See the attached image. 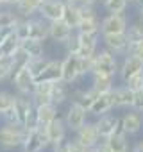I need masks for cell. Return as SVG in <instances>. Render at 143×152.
<instances>
[{
	"label": "cell",
	"mask_w": 143,
	"mask_h": 152,
	"mask_svg": "<svg viewBox=\"0 0 143 152\" xmlns=\"http://www.w3.org/2000/svg\"><path fill=\"white\" fill-rule=\"evenodd\" d=\"M75 31L77 32H82V34H100V18L95 16V18L81 20V23L77 25Z\"/></svg>",
	"instance_id": "obj_31"
},
{
	"label": "cell",
	"mask_w": 143,
	"mask_h": 152,
	"mask_svg": "<svg viewBox=\"0 0 143 152\" xmlns=\"http://www.w3.org/2000/svg\"><path fill=\"white\" fill-rule=\"evenodd\" d=\"M88 152H97V150H95V148H90V150H88Z\"/></svg>",
	"instance_id": "obj_57"
},
{
	"label": "cell",
	"mask_w": 143,
	"mask_h": 152,
	"mask_svg": "<svg viewBox=\"0 0 143 152\" xmlns=\"http://www.w3.org/2000/svg\"><path fill=\"white\" fill-rule=\"evenodd\" d=\"M75 140H77L81 145H84L88 150H90V148H95V147L102 141V138H100V134H98V131H97L95 122H86L79 131H75Z\"/></svg>",
	"instance_id": "obj_7"
},
{
	"label": "cell",
	"mask_w": 143,
	"mask_h": 152,
	"mask_svg": "<svg viewBox=\"0 0 143 152\" xmlns=\"http://www.w3.org/2000/svg\"><path fill=\"white\" fill-rule=\"evenodd\" d=\"M0 57H4V54H2V50H0Z\"/></svg>",
	"instance_id": "obj_58"
},
{
	"label": "cell",
	"mask_w": 143,
	"mask_h": 152,
	"mask_svg": "<svg viewBox=\"0 0 143 152\" xmlns=\"http://www.w3.org/2000/svg\"><path fill=\"white\" fill-rule=\"evenodd\" d=\"M20 43H22V41L18 39V36H16V34H15V31H13L6 39L0 41V50H2V54H4V56H9V57H11V56L20 48Z\"/></svg>",
	"instance_id": "obj_33"
},
{
	"label": "cell",
	"mask_w": 143,
	"mask_h": 152,
	"mask_svg": "<svg viewBox=\"0 0 143 152\" xmlns=\"http://www.w3.org/2000/svg\"><path fill=\"white\" fill-rule=\"evenodd\" d=\"M11 59H13V73L16 72V70H20V68H23V66H27V61H29V56L22 50V47L11 56Z\"/></svg>",
	"instance_id": "obj_39"
},
{
	"label": "cell",
	"mask_w": 143,
	"mask_h": 152,
	"mask_svg": "<svg viewBox=\"0 0 143 152\" xmlns=\"http://www.w3.org/2000/svg\"><path fill=\"white\" fill-rule=\"evenodd\" d=\"M125 36H127V41H129V43L143 41V20L138 18L136 22L129 23V25H127V31H125Z\"/></svg>",
	"instance_id": "obj_32"
},
{
	"label": "cell",
	"mask_w": 143,
	"mask_h": 152,
	"mask_svg": "<svg viewBox=\"0 0 143 152\" xmlns=\"http://www.w3.org/2000/svg\"><path fill=\"white\" fill-rule=\"evenodd\" d=\"M22 152H25V150H22Z\"/></svg>",
	"instance_id": "obj_62"
},
{
	"label": "cell",
	"mask_w": 143,
	"mask_h": 152,
	"mask_svg": "<svg viewBox=\"0 0 143 152\" xmlns=\"http://www.w3.org/2000/svg\"><path fill=\"white\" fill-rule=\"evenodd\" d=\"M143 72V61L138 59V57H132V56H125L122 64L118 66V77L122 83H127L132 75Z\"/></svg>",
	"instance_id": "obj_13"
},
{
	"label": "cell",
	"mask_w": 143,
	"mask_h": 152,
	"mask_svg": "<svg viewBox=\"0 0 143 152\" xmlns=\"http://www.w3.org/2000/svg\"><path fill=\"white\" fill-rule=\"evenodd\" d=\"M95 150H97V152H113V150L109 148V145L106 143V140H102V141L95 147Z\"/></svg>",
	"instance_id": "obj_49"
},
{
	"label": "cell",
	"mask_w": 143,
	"mask_h": 152,
	"mask_svg": "<svg viewBox=\"0 0 143 152\" xmlns=\"http://www.w3.org/2000/svg\"><path fill=\"white\" fill-rule=\"evenodd\" d=\"M107 13H125L129 2L127 0H100Z\"/></svg>",
	"instance_id": "obj_38"
},
{
	"label": "cell",
	"mask_w": 143,
	"mask_h": 152,
	"mask_svg": "<svg viewBox=\"0 0 143 152\" xmlns=\"http://www.w3.org/2000/svg\"><path fill=\"white\" fill-rule=\"evenodd\" d=\"M125 84H127L132 91H141V90H143V72L132 75V77H131Z\"/></svg>",
	"instance_id": "obj_42"
},
{
	"label": "cell",
	"mask_w": 143,
	"mask_h": 152,
	"mask_svg": "<svg viewBox=\"0 0 143 152\" xmlns=\"http://www.w3.org/2000/svg\"><path fill=\"white\" fill-rule=\"evenodd\" d=\"M66 47V54H77L79 52V38H77V31L70 36V39L64 43Z\"/></svg>",
	"instance_id": "obj_44"
},
{
	"label": "cell",
	"mask_w": 143,
	"mask_h": 152,
	"mask_svg": "<svg viewBox=\"0 0 143 152\" xmlns=\"http://www.w3.org/2000/svg\"><path fill=\"white\" fill-rule=\"evenodd\" d=\"M43 4L45 0H20L15 6V11L22 18H32V16H38V11Z\"/></svg>",
	"instance_id": "obj_23"
},
{
	"label": "cell",
	"mask_w": 143,
	"mask_h": 152,
	"mask_svg": "<svg viewBox=\"0 0 143 152\" xmlns=\"http://www.w3.org/2000/svg\"><path fill=\"white\" fill-rule=\"evenodd\" d=\"M66 4H72V6H81V0H64Z\"/></svg>",
	"instance_id": "obj_53"
},
{
	"label": "cell",
	"mask_w": 143,
	"mask_h": 152,
	"mask_svg": "<svg viewBox=\"0 0 143 152\" xmlns=\"http://www.w3.org/2000/svg\"><path fill=\"white\" fill-rule=\"evenodd\" d=\"M141 129H143L141 113L129 109L127 113H123V116H120V131H123L127 136H136L141 132Z\"/></svg>",
	"instance_id": "obj_9"
},
{
	"label": "cell",
	"mask_w": 143,
	"mask_h": 152,
	"mask_svg": "<svg viewBox=\"0 0 143 152\" xmlns=\"http://www.w3.org/2000/svg\"><path fill=\"white\" fill-rule=\"evenodd\" d=\"M127 2H129V4H131V2H139V0H127Z\"/></svg>",
	"instance_id": "obj_56"
},
{
	"label": "cell",
	"mask_w": 143,
	"mask_h": 152,
	"mask_svg": "<svg viewBox=\"0 0 143 152\" xmlns=\"http://www.w3.org/2000/svg\"><path fill=\"white\" fill-rule=\"evenodd\" d=\"M57 81H63V61L48 59L43 72L36 77V83H57Z\"/></svg>",
	"instance_id": "obj_12"
},
{
	"label": "cell",
	"mask_w": 143,
	"mask_h": 152,
	"mask_svg": "<svg viewBox=\"0 0 143 152\" xmlns=\"http://www.w3.org/2000/svg\"><path fill=\"white\" fill-rule=\"evenodd\" d=\"M13 107H15V95L9 91L0 90V118L4 115H7Z\"/></svg>",
	"instance_id": "obj_35"
},
{
	"label": "cell",
	"mask_w": 143,
	"mask_h": 152,
	"mask_svg": "<svg viewBox=\"0 0 143 152\" xmlns=\"http://www.w3.org/2000/svg\"><path fill=\"white\" fill-rule=\"evenodd\" d=\"M91 59L93 57H81L79 56V77H86L91 73Z\"/></svg>",
	"instance_id": "obj_43"
},
{
	"label": "cell",
	"mask_w": 143,
	"mask_h": 152,
	"mask_svg": "<svg viewBox=\"0 0 143 152\" xmlns=\"http://www.w3.org/2000/svg\"><path fill=\"white\" fill-rule=\"evenodd\" d=\"M127 16L123 13H109L100 20V36L107 34H123L127 31Z\"/></svg>",
	"instance_id": "obj_4"
},
{
	"label": "cell",
	"mask_w": 143,
	"mask_h": 152,
	"mask_svg": "<svg viewBox=\"0 0 143 152\" xmlns=\"http://www.w3.org/2000/svg\"><path fill=\"white\" fill-rule=\"evenodd\" d=\"M77 38H79V52H77V56H81V57H93L95 52L98 50L100 34H82V32H77Z\"/></svg>",
	"instance_id": "obj_15"
},
{
	"label": "cell",
	"mask_w": 143,
	"mask_h": 152,
	"mask_svg": "<svg viewBox=\"0 0 143 152\" xmlns=\"http://www.w3.org/2000/svg\"><path fill=\"white\" fill-rule=\"evenodd\" d=\"M50 99L54 106H61L70 99V84H66L64 81H57L52 83V91H50Z\"/></svg>",
	"instance_id": "obj_25"
},
{
	"label": "cell",
	"mask_w": 143,
	"mask_h": 152,
	"mask_svg": "<svg viewBox=\"0 0 143 152\" xmlns=\"http://www.w3.org/2000/svg\"><path fill=\"white\" fill-rule=\"evenodd\" d=\"M45 129H47V136H48L50 147L55 145V143H59V141H63L66 138V132H68L66 124H64V118H61V116H57L48 125H45Z\"/></svg>",
	"instance_id": "obj_21"
},
{
	"label": "cell",
	"mask_w": 143,
	"mask_h": 152,
	"mask_svg": "<svg viewBox=\"0 0 143 152\" xmlns=\"http://www.w3.org/2000/svg\"><path fill=\"white\" fill-rule=\"evenodd\" d=\"M15 34L18 36L20 41H23V39L29 38V18H22V20L16 23V27H15Z\"/></svg>",
	"instance_id": "obj_40"
},
{
	"label": "cell",
	"mask_w": 143,
	"mask_h": 152,
	"mask_svg": "<svg viewBox=\"0 0 143 152\" xmlns=\"http://www.w3.org/2000/svg\"><path fill=\"white\" fill-rule=\"evenodd\" d=\"M111 97H113V109H131L132 107L134 91L125 83L115 86L111 90Z\"/></svg>",
	"instance_id": "obj_8"
},
{
	"label": "cell",
	"mask_w": 143,
	"mask_h": 152,
	"mask_svg": "<svg viewBox=\"0 0 143 152\" xmlns=\"http://www.w3.org/2000/svg\"><path fill=\"white\" fill-rule=\"evenodd\" d=\"M139 18L143 20V4H139Z\"/></svg>",
	"instance_id": "obj_54"
},
{
	"label": "cell",
	"mask_w": 143,
	"mask_h": 152,
	"mask_svg": "<svg viewBox=\"0 0 143 152\" xmlns=\"http://www.w3.org/2000/svg\"><path fill=\"white\" fill-rule=\"evenodd\" d=\"M98 2H100V0H81V6H95Z\"/></svg>",
	"instance_id": "obj_51"
},
{
	"label": "cell",
	"mask_w": 143,
	"mask_h": 152,
	"mask_svg": "<svg viewBox=\"0 0 143 152\" xmlns=\"http://www.w3.org/2000/svg\"><path fill=\"white\" fill-rule=\"evenodd\" d=\"M6 6V0H0V7H4Z\"/></svg>",
	"instance_id": "obj_55"
},
{
	"label": "cell",
	"mask_w": 143,
	"mask_h": 152,
	"mask_svg": "<svg viewBox=\"0 0 143 152\" xmlns=\"http://www.w3.org/2000/svg\"><path fill=\"white\" fill-rule=\"evenodd\" d=\"M47 63H48V59H47L45 56H43V57H31V59L27 61V68H29V72L32 73L34 79L43 72V68L47 66Z\"/></svg>",
	"instance_id": "obj_36"
},
{
	"label": "cell",
	"mask_w": 143,
	"mask_h": 152,
	"mask_svg": "<svg viewBox=\"0 0 143 152\" xmlns=\"http://www.w3.org/2000/svg\"><path fill=\"white\" fill-rule=\"evenodd\" d=\"M109 111H113V97H111V91H107V93H98V95L95 97L93 104H91L90 109H88V113H90L91 116H95V118H98V116H102V115H106V113H109Z\"/></svg>",
	"instance_id": "obj_18"
},
{
	"label": "cell",
	"mask_w": 143,
	"mask_h": 152,
	"mask_svg": "<svg viewBox=\"0 0 143 152\" xmlns=\"http://www.w3.org/2000/svg\"><path fill=\"white\" fill-rule=\"evenodd\" d=\"M68 152H88V148L84 147V145H81L75 138L74 140H68Z\"/></svg>",
	"instance_id": "obj_46"
},
{
	"label": "cell",
	"mask_w": 143,
	"mask_h": 152,
	"mask_svg": "<svg viewBox=\"0 0 143 152\" xmlns=\"http://www.w3.org/2000/svg\"><path fill=\"white\" fill-rule=\"evenodd\" d=\"M74 32H75V31L72 29L68 23H64L63 20L48 22V39H52V41H55V43L64 45Z\"/></svg>",
	"instance_id": "obj_14"
},
{
	"label": "cell",
	"mask_w": 143,
	"mask_h": 152,
	"mask_svg": "<svg viewBox=\"0 0 143 152\" xmlns=\"http://www.w3.org/2000/svg\"><path fill=\"white\" fill-rule=\"evenodd\" d=\"M64 7H66L64 0H45V4L39 7L38 15L47 22H57V20H63Z\"/></svg>",
	"instance_id": "obj_11"
},
{
	"label": "cell",
	"mask_w": 143,
	"mask_h": 152,
	"mask_svg": "<svg viewBox=\"0 0 143 152\" xmlns=\"http://www.w3.org/2000/svg\"><path fill=\"white\" fill-rule=\"evenodd\" d=\"M132 152H143V140H139V141H136V145H134V148H132Z\"/></svg>",
	"instance_id": "obj_50"
},
{
	"label": "cell",
	"mask_w": 143,
	"mask_h": 152,
	"mask_svg": "<svg viewBox=\"0 0 143 152\" xmlns=\"http://www.w3.org/2000/svg\"><path fill=\"white\" fill-rule=\"evenodd\" d=\"M139 4H143V0H139Z\"/></svg>",
	"instance_id": "obj_59"
},
{
	"label": "cell",
	"mask_w": 143,
	"mask_h": 152,
	"mask_svg": "<svg viewBox=\"0 0 143 152\" xmlns=\"http://www.w3.org/2000/svg\"><path fill=\"white\" fill-rule=\"evenodd\" d=\"M18 2H20V0H6V6H11V7H15Z\"/></svg>",
	"instance_id": "obj_52"
},
{
	"label": "cell",
	"mask_w": 143,
	"mask_h": 152,
	"mask_svg": "<svg viewBox=\"0 0 143 152\" xmlns=\"http://www.w3.org/2000/svg\"><path fill=\"white\" fill-rule=\"evenodd\" d=\"M0 11H2V7H0Z\"/></svg>",
	"instance_id": "obj_61"
},
{
	"label": "cell",
	"mask_w": 143,
	"mask_h": 152,
	"mask_svg": "<svg viewBox=\"0 0 143 152\" xmlns=\"http://www.w3.org/2000/svg\"><path fill=\"white\" fill-rule=\"evenodd\" d=\"M50 91H52V83H36V84H34V90H32V93H31L32 104H34V106H41V104L52 102Z\"/></svg>",
	"instance_id": "obj_22"
},
{
	"label": "cell",
	"mask_w": 143,
	"mask_h": 152,
	"mask_svg": "<svg viewBox=\"0 0 143 152\" xmlns=\"http://www.w3.org/2000/svg\"><path fill=\"white\" fill-rule=\"evenodd\" d=\"M118 59L116 54L109 52L107 48H100L95 52L91 59V73L90 75H118Z\"/></svg>",
	"instance_id": "obj_2"
},
{
	"label": "cell",
	"mask_w": 143,
	"mask_h": 152,
	"mask_svg": "<svg viewBox=\"0 0 143 152\" xmlns=\"http://www.w3.org/2000/svg\"><path fill=\"white\" fill-rule=\"evenodd\" d=\"M102 38V43H104V48H107L109 52L113 54H123L125 56V50H127V36L125 32L123 34H107V36H100Z\"/></svg>",
	"instance_id": "obj_20"
},
{
	"label": "cell",
	"mask_w": 143,
	"mask_h": 152,
	"mask_svg": "<svg viewBox=\"0 0 143 152\" xmlns=\"http://www.w3.org/2000/svg\"><path fill=\"white\" fill-rule=\"evenodd\" d=\"M13 77V59L9 56L0 57V83Z\"/></svg>",
	"instance_id": "obj_37"
},
{
	"label": "cell",
	"mask_w": 143,
	"mask_h": 152,
	"mask_svg": "<svg viewBox=\"0 0 143 152\" xmlns=\"http://www.w3.org/2000/svg\"><path fill=\"white\" fill-rule=\"evenodd\" d=\"M88 115H90L88 109H84V107H81V106H77V104L72 102V104L68 106L66 113H64V124H66V129H68L70 132L79 131V129L88 122Z\"/></svg>",
	"instance_id": "obj_5"
},
{
	"label": "cell",
	"mask_w": 143,
	"mask_h": 152,
	"mask_svg": "<svg viewBox=\"0 0 143 152\" xmlns=\"http://www.w3.org/2000/svg\"><path fill=\"white\" fill-rule=\"evenodd\" d=\"M63 61V81L66 84H74L79 79V56L77 54H66Z\"/></svg>",
	"instance_id": "obj_17"
},
{
	"label": "cell",
	"mask_w": 143,
	"mask_h": 152,
	"mask_svg": "<svg viewBox=\"0 0 143 152\" xmlns=\"http://www.w3.org/2000/svg\"><path fill=\"white\" fill-rule=\"evenodd\" d=\"M131 109H134L138 113L143 111V90L141 91H134V100H132V107Z\"/></svg>",
	"instance_id": "obj_45"
},
{
	"label": "cell",
	"mask_w": 143,
	"mask_h": 152,
	"mask_svg": "<svg viewBox=\"0 0 143 152\" xmlns=\"http://www.w3.org/2000/svg\"><path fill=\"white\" fill-rule=\"evenodd\" d=\"M129 136L123 131H116L115 134H111L109 138H106V143L109 145V148L113 152H129Z\"/></svg>",
	"instance_id": "obj_27"
},
{
	"label": "cell",
	"mask_w": 143,
	"mask_h": 152,
	"mask_svg": "<svg viewBox=\"0 0 143 152\" xmlns=\"http://www.w3.org/2000/svg\"><path fill=\"white\" fill-rule=\"evenodd\" d=\"M22 20V16L16 13V11H9V9H2L0 11V27H9V29H15L16 23Z\"/></svg>",
	"instance_id": "obj_34"
},
{
	"label": "cell",
	"mask_w": 143,
	"mask_h": 152,
	"mask_svg": "<svg viewBox=\"0 0 143 152\" xmlns=\"http://www.w3.org/2000/svg\"><path fill=\"white\" fill-rule=\"evenodd\" d=\"M25 127L16 122H2L0 125V148L2 150H22L25 141Z\"/></svg>",
	"instance_id": "obj_1"
},
{
	"label": "cell",
	"mask_w": 143,
	"mask_h": 152,
	"mask_svg": "<svg viewBox=\"0 0 143 152\" xmlns=\"http://www.w3.org/2000/svg\"><path fill=\"white\" fill-rule=\"evenodd\" d=\"M91 88L97 93H107L115 88V77H111V75H91Z\"/></svg>",
	"instance_id": "obj_29"
},
{
	"label": "cell",
	"mask_w": 143,
	"mask_h": 152,
	"mask_svg": "<svg viewBox=\"0 0 143 152\" xmlns=\"http://www.w3.org/2000/svg\"><path fill=\"white\" fill-rule=\"evenodd\" d=\"M125 56H132V57H138V59L143 61V41L129 43L127 45V50H125Z\"/></svg>",
	"instance_id": "obj_41"
},
{
	"label": "cell",
	"mask_w": 143,
	"mask_h": 152,
	"mask_svg": "<svg viewBox=\"0 0 143 152\" xmlns=\"http://www.w3.org/2000/svg\"><path fill=\"white\" fill-rule=\"evenodd\" d=\"M29 38L39 39L43 43L48 39V22L45 18H41L39 15L29 18Z\"/></svg>",
	"instance_id": "obj_19"
},
{
	"label": "cell",
	"mask_w": 143,
	"mask_h": 152,
	"mask_svg": "<svg viewBox=\"0 0 143 152\" xmlns=\"http://www.w3.org/2000/svg\"><path fill=\"white\" fill-rule=\"evenodd\" d=\"M38 125H39V124H38V118H36V111H32V113L27 116L23 127H25V131H31V129H36Z\"/></svg>",
	"instance_id": "obj_47"
},
{
	"label": "cell",
	"mask_w": 143,
	"mask_h": 152,
	"mask_svg": "<svg viewBox=\"0 0 143 152\" xmlns=\"http://www.w3.org/2000/svg\"><path fill=\"white\" fill-rule=\"evenodd\" d=\"M95 125H97V131L100 134L102 140L109 138L111 134H115L116 131H120V116L116 113H106L102 116H98L95 120Z\"/></svg>",
	"instance_id": "obj_10"
},
{
	"label": "cell",
	"mask_w": 143,
	"mask_h": 152,
	"mask_svg": "<svg viewBox=\"0 0 143 152\" xmlns=\"http://www.w3.org/2000/svg\"><path fill=\"white\" fill-rule=\"evenodd\" d=\"M22 50L31 57H43L45 56V43L39 41V39H32V38H27L20 43Z\"/></svg>",
	"instance_id": "obj_28"
},
{
	"label": "cell",
	"mask_w": 143,
	"mask_h": 152,
	"mask_svg": "<svg viewBox=\"0 0 143 152\" xmlns=\"http://www.w3.org/2000/svg\"><path fill=\"white\" fill-rule=\"evenodd\" d=\"M97 95L98 93L91 86L88 90H75V91H72V102L81 106V107H84V109H90V106L93 104V100H95Z\"/></svg>",
	"instance_id": "obj_26"
},
{
	"label": "cell",
	"mask_w": 143,
	"mask_h": 152,
	"mask_svg": "<svg viewBox=\"0 0 143 152\" xmlns=\"http://www.w3.org/2000/svg\"><path fill=\"white\" fill-rule=\"evenodd\" d=\"M68 140H70V138H64L63 141H59V143L52 145L54 152H68Z\"/></svg>",
	"instance_id": "obj_48"
},
{
	"label": "cell",
	"mask_w": 143,
	"mask_h": 152,
	"mask_svg": "<svg viewBox=\"0 0 143 152\" xmlns=\"http://www.w3.org/2000/svg\"><path fill=\"white\" fill-rule=\"evenodd\" d=\"M141 118H143V111H141Z\"/></svg>",
	"instance_id": "obj_60"
},
{
	"label": "cell",
	"mask_w": 143,
	"mask_h": 152,
	"mask_svg": "<svg viewBox=\"0 0 143 152\" xmlns=\"http://www.w3.org/2000/svg\"><path fill=\"white\" fill-rule=\"evenodd\" d=\"M47 147H50L47 129L43 125H38L36 129H31L25 132V141L22 145V150L25 152H43Z\"/></svg>",
	"instance_id": "obj_3"
},
{
	"label": "cell",
	"mask_w": 143,
	"mask_h": 152,
	"mask_svg": "<svg viewBox=\"0 0 143 152\" xmlns=\"http://www.w3.org/2000/svg\"><path fill=\"white\" fill-rule=\"evenodd\" d=\"M34 111V104L31 100V97H25V95H20L16 93L15 95V107H13V113H15V120L23 125L27 116Z\"/></svg>",
	"instance_id": "obj_16"
},
{
	"label": "cell",
	"mask_w": 143,
	"mask_h": 152,
	"mask_svg": "<svg viewBox=\"0 0 143 152\" xmlns=\"http://www.w3.org/2000/svg\"><path fill=\"white\" fill-rule=\"evenodd\" d=\"M11 83H13L16 93L25 95V97H31V93L34 90V84H36V79L32 77V73L29 72V68L23 66V68H20V70H16L13 73Z\"/></svg>",
	"instance_id": "obj_6"
},
{
	"label": "cell",
	"mask_w": 143,
	"mask_h": 152,
	"mask_svg": "<svg viewBox=\"0 0 143 152\" xmlns=\"http://www.w3.org/2000/svg\"><path fill=\"white\" fill-rule=\"evenodd\" d=\"M34 111H36V118H38V124L39 125H48L52 120H55L59 115H57V106H54L52 102L48 104H41V106H34Z\"/></svg>",
	"instance_id": "obj_24"
},
{
	"label": "cell",
	"mask_w": 143,
	"mask_h": 152,
	"mask_svg": "<svg viewBox=\"0 0 143 152\" xmlns=\"http://www.w3.org/2000/svg\"><path fill=\"white\" fill-rule=\"evenodd\" d=\"M63 22L68 23L72 29H77V25L81 23V13H79V6H72V4H66L64 7V15H63Z\"/></svg>",
	"instance_id": "obj_30"
}]
</instances>
